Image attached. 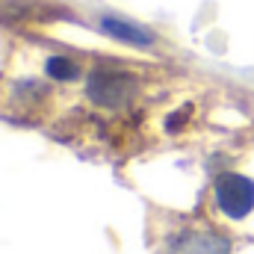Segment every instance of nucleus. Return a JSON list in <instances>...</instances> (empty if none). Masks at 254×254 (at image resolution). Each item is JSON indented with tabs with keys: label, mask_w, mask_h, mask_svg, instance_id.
Instances as JSON below:
<instances>
[{
	"label": "nucleus",
	"mask_w": 254,
	"mask_h": 254,
	"mask_svg": "<svg viewBox=\"0 0 254 254\" xmlns=\"http://www.w3.org/2000/svg\"><path fill=\"white\" fill-rule=\"evenodd\" d=\"M136 89V80L119 74V71H95L89 77V86H86V95L98 104V107H122L130 101Z\"/></svg>",
	"instance_id": "2"
},
{
	"label": "nucleus",
	"mask_w": 254,
	"mask_h": 254,
	"mask_svg": "<svg viewBox=\"0 0 254 254\" xmlns=\"http://www.w3.org/2000/svg\"><path fill=\"white\" fill-rule=\"evenodd\" d=\"M101 30L107 36H113L116 42H125V45H133V48H151V42H154V36L145 27H139L133 21H125V18H116V15H104Z\"/></svg>",
	"instance_id": "3"
},
{
	"label": "nucleus",
	"mask_w": 254,
	"mask_h": 254,
	"mask_svg": "<svg viewBox=\"0 0 254 254\" xmlns=\"http://www.w3.org/2000/svg\"><path fill=\"white\" fill-rule=\"evenodd\" d=\"M184 254H228V243L213 234H192L187 237Z\"/></svg>",
	"instance_id": "4"
},
{
	"label": "nucleus",
	"mask_w": 254,
	"mask_h": 254,
	"mask_svg": "<svg viewBox=\"0 0 254 254\" xmlns=\"http://www.w3.org/2000/svg\"><path fill=\"white\" fill-rule=\"evenodd\" d=\"M48 74H51L54 80H74V77L80 74V68H77V63H71V60H65V57H51V60H48Z\"/></svg>",
	"instance_id": "5"
},
{
	"label": "nucleus",
	"mask_w": 254,
	"mask_h": 254,
	"mask_svg": "<svg viewBox=\"0 0 254 254\" xmlns=\"http://www.w3.org/2000/svg\"><path fill=\"white\" fill-rule=\"evenodd\" d=\"M213 198H216V207L228 219L240 222V219L254 213V181L240 175V172H225L216 178Z\"/></svg>",
	"instance_id": "1"
}]
</instances>
